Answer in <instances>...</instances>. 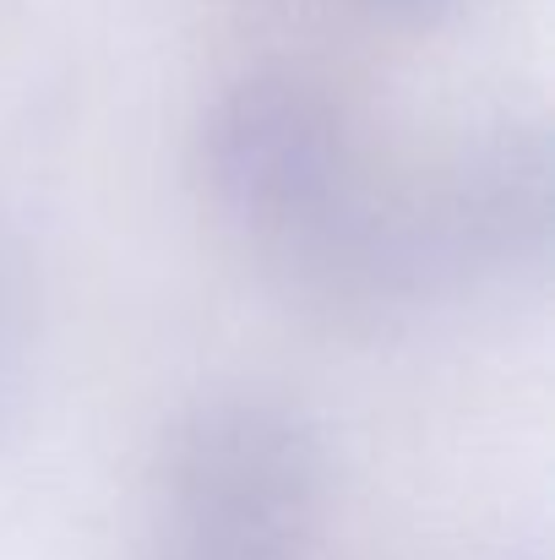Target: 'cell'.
<instances>
[{"label": "cell", "mask_w": 555, "mask_h": 560, "mask_svg": "<svg viewBox=\"0 0 555 560\" xmlns=\"http://www.w3.org/2000/svg\"><path fill=\"white\" fill-rule=\"evenodd\" d=\"M327 490V435L273 392L196 397L153 463L164 539L185 560H289L322 523Z\"/></svg>", "instance_id": "6da1fadb"}, {"label": "cell", "mask_w": 555, "mask_h": 560, "mask_svg": "<svg viewBox=\"0 0 555 560\" xmlns=\"http://www.w3.org/2000/svg\"><path fill=\"white\" fill-rule=\"evenodd\" d=\"M207 201L262 250L366 180V142L344 98L305 71L229 82L196 131Z\"/></svg>", "instance_id": "7a4b0ae2"}, {"label": "cell", "mask_w": 555, "mask_h": 560, "mask_svg": "<svg viewBox=\"0 0 555 560\" xmlns=\"http://www.w3.org/2000/svg\"><path fill=\"white\" fill-rule=\"evenodd\" d=\"M267 267L305 322L355 338L403 332L458 294L419 186H375L370 175L267 245Z\"/></svg>", "instance_id": "3957f363"}, {"label": "cell", "mask_w": 555, "mask_h": 560, "mask_svg": "<svg viewBox=\"0 0 555 560\" xmlns=\"http://www.w3.org/2000/svg\"><path fill=\"white\" fill-rule=\"evenodd\" d=\"M458 294L545 289L555 261V170L540 115H496L419 186Z\"/></svg>", "instance_id": "277c9868"}, {"label": "cell", "mask_w": 555, "mask_h": 560, "mask_svg": "<svg viewBox=\"0 0 555 560\" xmlns=\"http://www.w3.org/2000/svg\"><path fill=\"white\" fill-rule=\"evenodd\" d=\"M38 365V278L22 240L0 223V430L22 413Z\"/></svg>", "instance_id": "5b68a950"}, {"label": "cell", "mask_w": 555, "mask_h": 560, "mask_svg": "<svg viewBox=\"0 0 555 560\" xmlns=\"http://www.w3.org/2000/svg\"><path fill=\"white\" fill-rule=\"evenodd\" d=\"M360 11L381 16V22H408V27H425V22H441L452 16L463 0H355Z\"/></svg>", "instance_id": "8992f818"}, {"label": "cell", "mask_w": 555, "mask_h": 560, "mask_svg": "<svg viewBox=\"0 0 555 560\" xmlns=\"http://www.w3.org/2000/svg\"><path fill=\"white\" fill-rule=\"evenodd\" d=\"M170 560H185V556H170Z\"/></svg>", "instance_id": "52a82bcc"}]
</instances>
